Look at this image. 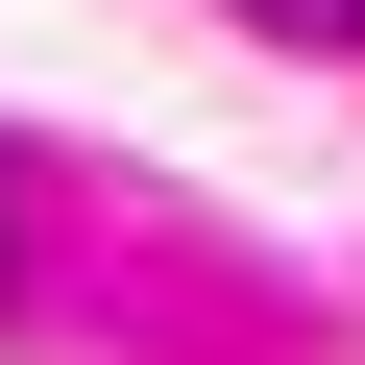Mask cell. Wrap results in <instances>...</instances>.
<instances>
[{
	"label": "cell",
	"instance_id": "cell-1",
	"mask_svg": "<svg viewBox=\"0 0 365 365\" xmlns=\"http://www.w3.org/2000/svg\"><path fill=\"white\" fill-rule=\"evenodd\" d=\"M244 25H292V49H341V25H365V0H244Z\"/></svg>",
	"mask_w": 365,
	"mask_h": 365
}]
</instances>
